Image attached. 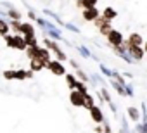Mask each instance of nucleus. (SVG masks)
Returning a JSON list of instances; mask_svg holds the SVG:
<instances>
[{
  "instance_id": "nucleus-22",
  "label": "nucleus",
  "mask_w": 147,
  "mask_h": 133,
  "mask_svg": "<svg viewBox=\"0 0 147 133\" xmlns=\"http://www.w3.org/2000/svg\"><path fill=\"white\" fill-rule=\"evenodd\" d=\"M75 90H78V92H82L83 95H87V93H88V92H87V85H85L83 81H78V83H76V88H75Z\"/></svg>"
},
{
  "instance_id": "nucleus-6",
  "label": "nucleus",
  "mask_w": 147,
  "mask_h": 133,
  "mask_svg": "<svg viewBox=\"0 0 147 133\" xmlns=\"http://www.w3.org/2000/svg\"><path fill=\"white\" fill-rule=\"evenodd\" d=\"M43 68H47V62H45V60H42V59H38V57L30 59V69H31L33 73H38V71H42Z\"/></svg>"
},
{
  "instance_id": "nucleus-23",
  "label": "nucleus",
  "mask_w": 147,
  "mask_h": 133,
  "mask_svg": "<svg viewBox=\"0 0 147 133\" xmlns=\"http://www.w3.org/2000/svg\"><path fill=\"white\" fill-rule=\"evenodd\" d=\"M4 78L5 80H14V71H4Z\"/></svg>"
},
{
  "instance_id": "nucleus-1",
  "label": "nucleus",
  "mask_w": 147,
  "mask_h": 133,
  "mask_svg": "<svg viewBox=\"0 0 147 133\" xmlns=\"http://www.w3.org/2000/svg\"><path fill=\"white\" fill-rule=\"evenodd\" d=\"M47 69H49L52 75H55V76H66V75H67L64 64H62L61 60H57V59H52V60L47 64Z\"/></svg>"
},
{
  "instance_id": "nucleus-19",
  "label": "nucleus",
  "mask_w": 147,
  "mask_h": 133,
  "mask_svg": "<svg viewBox=\"0 0 147 133\" xmlns=\"http://www.w3.org/2000/svg\"><path fill=\"white\" fill-rule=\"evenodd\" d=\"M94 105H95V100H94V97H92V95H88V93H87V95H85V102H83V107H85V109H88V111H90V109H92V107H94Z\"/></svg>"
},
{
  "instance_id": "nucleus-5",
  "label": "nucleus",
  "mask_w": 147,
  "mask_h": 133,
  "mask_svg": "<svg viewBox=\"0 0 147 133\" xmlns=\"http://www.w3.org/2000/svg\"><path fill=\"white\" fill-rule=\"evenodd\" d=\"M142 36L138 35V33H131L130 36H128V40H126V43L123 45L125 48H130V47H140L142 45Z\"/></svg>"
},
{
  "instance_id": "nucleus-4",
  "label": "nucleus",
  "mask_w": 147,
  "mask_h": 133,
  "mask_svg": "<svg viewBox=\"0 0 147 133\" xmlns=\"http://www.w3.org/2000/svg\"><path fill=\"white\" fill-rule=\"evenodd\" d=\"M69 100H71V104L75 105V107H83L85 95H83L82 92H78V90H71V93H69Z\"/></svg>"
},
{
  "instance_id": "nucleus-18",
  "label": "nucleus",
  "mask_w": 147,
  "mask_h": 133,
  "mask_svg": "<svg viewBox=\"0 0 147 133\" xmlns=\"http://www.w3.org/2000/svg\"><path fill=\"white\" fill-rule=\"evenodd\" d=\"M66 81H67V87L71 88V90H75L76 88V83H78V80L75 78V75H66Z\"/></svg>"
},
{
  "instance_id": "nucleus-20",
  "label": "nucleus",
  "mask_w": 147,
  "mask_h": 133,
  "mask_svg": "<svg viewBox=\"0 0 147 133\" xmlns=\"http://www.w3.org/2000/svg\"><path fill=\"white\" fill-rule=\"evenodd\" d=\"M4 40H5V43H7L11 48H16V35L12 36V35L7 33V35H4Z\"/></svg>"
},
{
  "instance_id": "nucleus-16",
  "label": "nucleus",
  "mask_w": 147,
  "mask_h": 133,
  "mask_svg": "<svg viewBox=\"0 0 147 133\" xmlns=\"http://www.w3.org/2000/svg\"><path fill=\"white\" fill-rule=\"evenodd\" d=\"M11 31V24H9V21H5V19H2L0 17V35H7Z\"/></svg>"
},
{
  "instance_id": "nucleus-14",
  "label": "nucleus",
  "mask_w": 147,
  "mask_h": 133,
  "mask_svg": "<svg viewBox=\"0 0 147 133\" xmlns=\"http://www.w3.org/2000/svg\"><path fill=\"white\" fill-rule=\"evenodd\" d=\"M97 2L99 0H78L76 5L83 7V9H92V7H97Z\"/></svg>"
},
{
  "instance_id": "nucleus-9",
  "label": "nucleus",
  "mask_w": 147,
  "mask_h": 133,
  "mask_svg": "<svg viewBox=\"0 0 147 133\" xmlns=\"http://www.w3.org/2000/svg\"><path fill=\"white\" fill-rule=\"evenodd\" d=\"M9 24H11V31H14L16 35H23V23H21V19H11Z\"/></svg>"
},
{
  "instance_id": "nucleus-13",
  "label": "nucleus",
  "mask_w": 147,
  "mask_h": 133,
  "mask_svg": "<svg viewBox=\"0 0 147 133\" xmlns=\"http://www.w3.org/2000/svg\"><path fill=\"white\" fill-rule=\"evenodd\" d=\"M23 36H36L35 26L31 23H23Z\"/></svg>"
},
{
  "instance_id": "nucleus-15",
  "label": "nucleus",
  "mask_w": 147,
  "mask_h": 133,
  "mask_svg": "<svg viewBox=\"0 0 147 133\" xmlns=\"http://www.w3.org/2000/svg\"><path fill=\"white\" fill-rule=\"evenodd\" d=\"M102 16H104V17H106L107 21H113V19H114V17L118 16V12H116V11H114L113 7H106V9L102 11Z\"/></svg>"
},
{
  "instance_id": "nucleus-21",
  "label": "nucleus",
  "mask_w": 147,
  "mask_h": 133,
  "mask_svg": "<svg viewBox=\"0 0 147 133\" xmlns=\"http://www.w3.org/2000/svg\"><path fill=\"white\" fill-rule=\"evenodd\" d=\"M38 48L40 47H28L24 52H26V55H28V59H35L36 55H38Z\"/></svg>"
},
{
  "instance_id": "nucleus-27",
  "label": "nucleus",
  "mask_w": 147,
  "mask_h": 133,
  "mask_svg": "<svg viewBox=\"0 0 147 133\" xmlns=\"http://www.w3.org/2000/svg\"><path fill=\"white\" fill-rule=\"evenodd\" d=\"M144 50H145V52H147V42H145V45H144Z\"/></svg>"
},
{
  "instance_id": "nucleus-11",
  "label": "nucleus",
  "mask_w": 147,
  "mask_h": 133,
  "mask_svg": "<svg viewBox=\"0 0 147 133\" xmlns=\"http://www.w3.org/2000/svg\"><path fill=\"white\" fill-rule=\"evenodd\" d=\"M90 116H92V119L95 121V123H102L104 121V116H102V111L97 107V105H94L92 109H90Z\"/></svg>"
},
{
  "instance_id": "nucleus-10",
  "label": "nucleus",
  "mask_w": 147,
  "mask_h": 133,
  "mask_svg": "<svg viewBox=\"0 0 147 133\" xmlns=\"http://www.w3.org/2000/svg\"><path fill=\"white\" fill-rule=\"evenodd\" d=\"M28 78H33V71H26V69H19V71H14V80H28Z\"/></svg>"
},
{
  "instance_id": "nucleus-25",
  "label": "nucleus",
  "mask_w": 147,
  "mask_h": 133,
  "mask_svg": "<svg viewBox=\"0 0 147 133\" xmlns=\"http://www.w3.org/2000/svg\"><path fill=\"white\" fill-rule=\"evenodd\" d=\"M130 116H131L133 119H137V111H135V109H130Z\"/></svg>"
},
{
  "instance_id": "nucleus-12",
  "label": "nucleus",
  "mask_w": 147,
  "mask_h": 133,
  "mask_svg": "<svg viewBox=\"0 0 147 133\" xmlns=\"http://www.w3.org/2000/svg\"><path fill=\"white\" fill-rule=\"evenodd\" d=\"M36 57H38V59H42V60H45L47 64L52 60V59H50V50H49L47 47H40V48H38V55H36Z\"/></svg>"
},
{
  "instance_id": "nucleus-7",
  "label": "nucleus",
  "mask_w": 147,
  "mask_h": 133,
  "mask_svg": "<svg viewBox=\"0 0 147 133\" xmlns=\"http://www.w3.org/2000/svg\"><path fill=\"white\" fill-rule=\"evenodd\" d=\"M107 40H109V43L113 47H116V45H121L123 43V35L119 31H116V30H111V33L107 35Z\"/></svg>"
},
{
  "instance_id": "nucleus-2",
  "label": "nucleus",
  "mask_w": 147,
  "mask_h": 133,
  "mask_svg": "<svg viewBox=\"0 0 147 133\" xmlns=\"http://www.w3.org/2000/svg\"><path fill=\"white\" fill-rule=\"evenodd\" d=\"M43 43H45V47H47L49 50H52V52L55 54L57 60H61V62H62V60H66V54H64V52H62V50L59 48V45H57L55 42H52V40H49V38H47V40H45Z\"/></svg>"
},
{
  "instance_id": "nucleus-17",
  "label": "nucleus",
  "mask_w": 147,
  "mask_h": 133,
  "mask_svg": "<svg viewBox=\"0 0 147 133\" xmlns=\"http://www.w3.org/2000/svg\"><path fill=\"white\" fill-rule=\"evenodd\" d=\"M128 50H130V54H131L133 59H142V57H144V50H142L140 47H130Z\"/></svg>"
},
{
  "instance_id": "nucleus-24",
  "label": "nucleus",
  "mask_w": 147,
  "mask_h": 133,
  "mask_svg": "<svg viewBox=\"0 0 147 133\" xmlns=\"http://www.w3.org/2000/svg\"><path fill=\"white\" fill-rule=\"evenodd\" d=\"M28 17H30L31 21H36V14H35L33 11H28Z\"/></svg>"
},
{
  "instance_id": "nucleus-8",
  "label": "nucleus",
  "mask_w": 147,
  "mask_h": 133,
  "mask_svg": "<svg viewBox=\"0 0 147 133\" xmlns=\"http://www.w3.org/2000/svg\"><path fill=\"white\" fill-rule=\"evenodd\" d=\"M97 17H100V16H99L97 7H92V9H83V19H85V21H95Z\"/></svg>"
},
{
  "instance_id": "nucleus-26",
  "label": "nucleus",
  "mask_w": 147,
  "mask_h": 133,
  "mask_svg": "<svg viewBox=\"0 0 147 133\" xmlns=\"http://www.w3.org/2000/svg\"><path fill=\"white\" fill-rule=\"evenodd\" d=\"M78 76H80V78H82V80H83V81H87V76H85V75H83V73H82V71H78Z\"/></svg>"
},
{
  "instance_id": "nucleus-3",
  "label": "nucleus",
  "mask_w": 147,
  "mask_h": 133,
  "mask_svg": "<svg viewBox=\"0 0 147 133\" xmlns=\"http://www.w3.org/2000/svg\"><path fill=\"white\" fill-rule=\"evenodd\" d=\"M94 23H95V26L99 28V31H100L102 35H106V36H107V35L111 33V30H113V28H111V24H109L111 21H107V19L104 17V16H100V17H97V19H95Z\"/></svg>"
}]
</instances>
